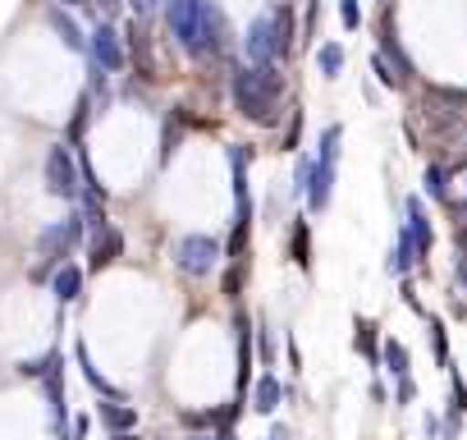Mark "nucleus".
Masks as SVG:
<instances>
[{
    "label": "nucleus",
    "mask_w": 467,
    "mask_h": 440,
    "mask_svg": "<svg viewBox=\"0 0 467 440\" xmlns=\"http://www.w3.org/2000/svg\"><path fill=\"white\" fill-rule=\"evenodd\" d=\"M234 106H239L244 120L253 124H271L275 120V106L285 97V79L275 65H253V69H234Z\"/></svg>",
    "instance_id": "obj_1"
},
{
    "label": "nucleus",
    "mask_w": 467,
    "mask_h": 440,
    "mask_svg": "<svg viewBox=\"0 0 467 440\" xmlns=\"http://www.w3.org/2000/svg\"><path fill=\"white\" fill-rule=\"evenodd\" d=\"M215 257H220V244H215L211 235H183V239L174 244V267H179L183 276H192V280L211 276Z\"/></svg>",
    "instance_id": "obj_2"
},
{
    "label": "nucleus",
    "mask_w": 467,
    "mask_h": 440,
    "mask_svg": "<svg viewBox=\"0 0 467 440\" xmlns=\"http://www.w3.org/2000/svg\"><path fill=\"white\" fill-rule=\"evenodd\" d=\"M78 183H83V174H78L69 147H51V152H47V188H51L56 197L74 202V197H78Z\"/></svg>",
    "instance_id": "obj_3"
},
{
    "label": "nucleus",
    "mask_w": 467,
    "mask_h": 440,
    "mask_svg": "<svg viewBox=\"0 0 467 440\" xmlns=\"http://www.w3.org/2000/svg\"><path fill=\"white\" fill-rule=\"evenodd\" d=\"M244 51H248L253 65H275V60H280V37H275V19H271V15H262V19L248 24Z\"/></svg>",
    "instance_id": "obj_4"
},
{
    "label": "nucleus",
    "mask_w": 467,
    "mask_h": 440,
    "mask_svg": "<svg viewBox=\"0 0 467 440\" xmlns=\"http://www.w3.org/2000/svg\"><path fill=\"white\" fill-rule=\"evenodd\" d=\"M83 239V211L78 215H69V220H60V225H51L42 239H37V248L56 262V257H65V253H74V244Z\"/></svg>",
    "instance_id": "obj_5"
},
{
    "label": "nucleus",
    "mask_w": 467,
    "mask_h": 440,
    "mask_svg": "<svg viewBox=\"0 0 467 440\" xmlns=\"http://www.w3.org/2000/svg\"><path fill=\"white\" fill-rule=\"evenodd\" d=\"M92 60L106 69V74H119L124 69V42H119V33L110 28V24H97V33H92Z\"/></svg>",
    "instance_id": "obj_6"
},
{
    "label": "nucleus",
    "mask_w": 467,
    "mask_h": 440,
    "mask_svg": "<svg viewBox=\"0 0 467 440\" xmlns=\"http://www.w3.org/2000/svg\"><path fill=\"white\" fill-rule=\"evenodd\" d=\"M408 239H412V248H417V262L431 253V220H426V211H421V197H408V230H403Z\"/></svg>",
    "instance_id": "obj_7"
},
{
    "label": "nucleus",
    "mask_w": 467,
    "mask_h": 440,
    "mask_svg": "<svg viewBox=\"0 0 467 440\" xmlns=\"http://www.w3.org/2000/svg\"><path fill=\"white\" fill-rule=\"evenodd\" d=\"M119 253H124V235H119V230H110V225H106V230H97V235H92V271H106Z\"/></svg>",
    "instance_id": "obj_8"
},
{
    "label": "nucleus",
    "mask_w": 467,
    "mask_h": 440,
    "mask_svg": "<svg viewBox=\"0 0 467 440\" xmlns=\"http://www.w3.org/2000/svg\"><path fill=\"white\" fill-rule=\"evenodd\" d=\"M47 19H51V28L60 33V42H65L69 51H83V47H88V42H83V28L65 15V5H51V10H47Z\"/></svg>",
    "instance_id": "obj_9"
},
{
    "label": "nucleus",
    "mask_w": 467,
    "mask_h": 440,
    "mask_svg": "<svg viewBox=\"0 0 467 440\" xmlns=\"http://www.w3.org/2000/svg\"><path fill=\"white\" fill-rule=\"evenodd\" d=\"M129 56H133V65H138L142 79H156V69H151V51H147V33H142V19L129 24Z\"/></svg>",
    "instance_id": "obj_10"
},
{
    "label": "nucleus",
    "mask_w": 467,
    "mask_h": 440,
    "mask_svg": "<svg viewBox=\"0 0 467 440\" xmlns=\"http://www.w3.org/2000/svg\"><path fill=\"white\" fill-rule=\"evenodd\" d=\"M380 60H394V65H399V83H408V79H412V60L399 51V37H394V28H389V24L380 28Z\"/></svg>",
    "instance_id": "obj_11"
},
{
    "label": "nucleus",
    "mask_w": 467,
    "mask_h": 440,
    "mask_svg": "<svg viewBox=\"0 0 467 440\" xmlns=\"http://www.w3.org/2000/svg\"><path fill=\"white\" fill-rule=\"evenodd\" d=\"M280 394H285V390H280V381L266 372V376L253 385V408H257V413H275V408H280Z\"/></svg>",
    "instance_id": "obj_12"
},
{
    "label": "nucleus",
    "mask_w": 467,
    "mask_h": 440,
    "mask_svg": "<svg viewBox=\"0 0 467 440\" xmlns=\"http://www.w3.org/2000/svg\"><path fill=\"white\" fill-rule=\"evenodd\" d=\"M51 289H56V299H60V303H74V299H78V289H83V271H78V267H60Z\"/></svg>",
    "instance_id": "obj_13"
},
{
    "label": "nucleus",
    "mask_w": 467,
    "mask_h": 440,
    "mask_svg": "<svg viewBox=\"0 0 467 440\" xmlns=\"http://www.w3.org/2000/svg\"><path fill=\"white\" fill-rule=\"evenodd\" d=\"M271 19H275V37H280V60L294 51V10L289 5H275L271 10Z\"/></svg>",
    "instance_id": "obj_14"
},
{
    "label": "nucleus",
    "mask_w": 467,
    "mask_h": 440,
    "mask_svg": "<svg viewBox=\"0 0 467 440\" xmlns=\"http://www.w3.org/2000/svg\"><path fill=\"white\" fill-rule=\"evenodd\" d=\"M101 422L119 435V431H133V422H138V413L129 408V403H101Z\"/></svg>",
    "instance_id": "obj_15"
},
{
    "label": "nucleus",
    "mask_w": 467,
    "mask_h": 440,
    "mask_svg": "<svg viewBox=\"0 0 467 440\" xmlns=\"http://www.w3.org/2000/svg\"><path fill=\"white\" fill-rule=\"evenodd\" d=\"M317 65H321V74H326V79H339V69H344V47L326 42V47L317 51Z\"/></svg>",
    "instance_id": "obj_16"
},
{
    "label": "nucleus",
    "mask_w": 467,
    "mask_h": 440,
    "mask_svg": "<svg viewBox=\"0 0 467 440\" xmlns=\"http://www.w3.org/2000/svg\"><path fill=\"white\" fill-rule=\"evenodd\" d=\"M426 193L435 197V202H444L449 197V174H444V165L435 161V165H426Z\"/></svg>",
    "instance_id": "obj_17"
},
{
    "label": "nucleus",
    "mask_w": 467,
    "mask_h": 440,
    "mask_svg": "<svg viewBox=\"0 0 467 440\" xmlns=\"http://www.w3.org/2000/svg\"><path fill=\"white\" fill-rule=\"evenodd\" d=\"M78 367H83V376L92 381V390H101V394H110V399H115V385H110V381L92 367V358H88V349H83V344H78Z\"/></svg>",
    "instance_id": "obj_18"
},
{
    "label": "nucleus",
    "mask_w": 467,
    "mask_h": 440,
    "mask_svg": "<svg viewBox=\"0 0 467 440\" xmlns=\"http://www.w3.org/2000/svg\"><path fill=\"white\" fill-rule=\"evenodd\" d=\"M307 253H312V235H307V220H298V225H294V262L307 267L312 262Z\"/></svg>",
    "instance_id": "obj_19"
},
{
    "label": "nucleus",
    "mask_w": 467,
    "mask_h": 440,
    "mask_svg": "<svg viewBox=\"0 0 467 440\" xmlns=\"http://www.w3.org/2000/svg\"><path fill=\"white\" fill-rule=\"evenodd\" d=\"M376 326L367 321V317H358V353L367 358V362H376V335H371Z\"/></svg>",
    "instance_id": "obj_20"
},
{
    "label": "nucleus",
    "mask_w": 467,
    "mask_h": 440,
    "mask_svg": "<svg viewBox=\"0 0 467 440\" xmlns=\"http://www.w3.org/2000/svg\"><path fill=\"white\" fill-rule=\"evenodd\" d=\"M385 367H389L394 376H408V353H403V344H399V340H389V344H385Z\"/></svg>",
    "instance_id": "obj_21"
},
{
    "label": "nucleus",
    "mask_w": 467,
    "mask_h": 440,
    "mask_svg": "<svg viewBox=\"0 0 467 440\" xmlns=\"http://www.w3.org/2000/svg\"><path fill=\"white\" fill-rule=\"evenodd\" d=\"M312 174H317V161H307V156H303V161H298V170H294V188H298L303 197H307V188H312Z\"/></svg>",
    "instance_id": "obj_22"
},
{
    "label": "nucleus",
    "mask_w": 467,
    "mask_h": 440,
    "mask_svg": "<svg viewBox=\"0 0 467 440\" xmlns=\"http://www.w3.org/2000/svg\"><path fill=\"white\" fill-rule=\"evenodd\" d=\"M239 289H244V262H234L229 276H224V294H229V299H239Z\"/></svg>",
    "instance_id": "obj_23"
},
{
    "label": "nucleus",
    "mask_w": 467,
    "mask_h": 440,
    "mask_svg": "<svg viewBox=\"0 0 467 440\" xmlns=\"http://www.w3.org/2000/svg\"><path fill=\"white\" fill-rule=\"evenodd\" d=\"M371 74H380V83H385V88H403V83H399V74H389V65H385L380 56H371Z\"/></svg>",
    "instance_id": "obj_24"
},
{
    "label": "nucleus",
    "mask_w": 467,
    "mask_h": 440,
    "mask_svg": "<svg viewBox=\"0 0 467 440\" xmlns=\"http://www.w3.org/2000/svg\"><path fill=\"white\" fill-rule=\"evenodd\" d=\"M339 15H344V28H358V24H362V10H358V0H339Z\"/></svg>",
    "instance_id": "obj_25"
},
{
    "label": "nucleus",
    "mask_w": 467,
    "mask_h": 440,
    "mask_svg": "<svg viewBox=\"0 0 467 440\" xmlns=\"http://www.w3.org/2000/svg\"><path fill=\"white\" fill-rule=\"evenodd\" d=\"M431 344H435V358L444 362L449 353H444V326H440V321H431Z\"/></svg>",
    "instance_id": "obj_26"
},
{
    "label": "nucleus",
    "mask_w": 467,
    "mask_h": 440,
    "mask_svg": "<svg viewBox=\"0 0 467 440\" xmlns=\"http://www.w3.org/2000/svg\"><path fill=\"white\" fill-rule=\"evenodd\" d=\"M412 394H417V390H412V381H408V376H399V403H412Z\"/></svg>",
    "instance_id": "obj_27"
},
{
    "label": "nucleus",
    "mask_w": 467,
    "mask_h": 440,
    "mask_svg": "<svg viewBox=\"0 0 467 440\" xmlns=\"http://www.w3.org/2000/svg\"><path fill=\"white\" fill-rule=\"evenodd\" d=\"M129 5H133V10H138V19H147V15H151V10H156V0H129Z\"/></svg>",
    "instance_id": "obj_28"
},
{
    "label": "nucleus",
    "mask_w": 467,
    "mask_h": 440,
    "mask_svg": "<svg viewBox=\"0 0 467 440\" xmlns=\"http://www.w3.org/2000/svg\"><path fill=\"white\" fill-rule=\"evenodd\" d=\"M92 5H97L101 15H115V10H119V0H92Z\"/></svg>",
    "instance_id": "obj_29"
},
{
    "label": "nucleus",
    "mask_w": 467,
    "mask_h": 440,
    "mask_svg": "<svg viewBox=\"0 0 467 440\" xmlns=\"http://www.w3.org/2000/svg\"><path fill=\"white\" fill-rule=\"evenodd\" d=\"M74 440H88V417H74Z\"/></svg>",
    "instance_id": "obj_30"
},
{
    "label": "nucleus",
    "mask_w": 467,
    "mask_h": 440,
    "mask_svg": "<svg viewBox=\"0 0 467 440\" xmlns=\"http://www.w3.org/2000/svg\"><path fill=\"white\" fill-rule=\"evenodd\" d=\"M56 5H74V10H88L92 0H56Z\"/></svg>",
    "instance_id": "obj_31"
},
{
    "label": "nucleus",
    "mask_w": 467,
    "mask_h": 440,
    "mask_svg": "<svg viewBox=\"0 0 467 440\" xmlns=\"http://www.w3.org/2000/svg\"><path fill=\"white\" fill-rule=\"evenodd\" d=\"M266 440H289V431H285V426H275V431H271Z\"/></svg>",
    "instance_id": "obj_32"
},
{
    "label": "nucleus",
    "mask_w": 467,
    "mask_h": 440,
    "mask_svg": "<svg viewBox=\"0 0 467 440\" xmlns=\"http://www.w3.org/2000/svg\"><path fill=\"white\" fill-rule=\"evenodd\" d=\"M115 440H138V435H129V431H119V435H115Z\"/></svg>",
    "instance_id": "obj_33"
},
{
    "label": "nucleus",
    "mask_w": 467,
    "mask_h": 440,
    "mask_svg": "<svg viewBox=\"0 0 467 440\" xmlns=\"http://www.w3.org/2000/svg\"><path fill=\"white\" fill-rule=\"evenodd\" d=\"M458 276H462V280H467V262H462V267H458Z\"/></svg>",
    "instance_id": "obj_34"
}]
</instances>
